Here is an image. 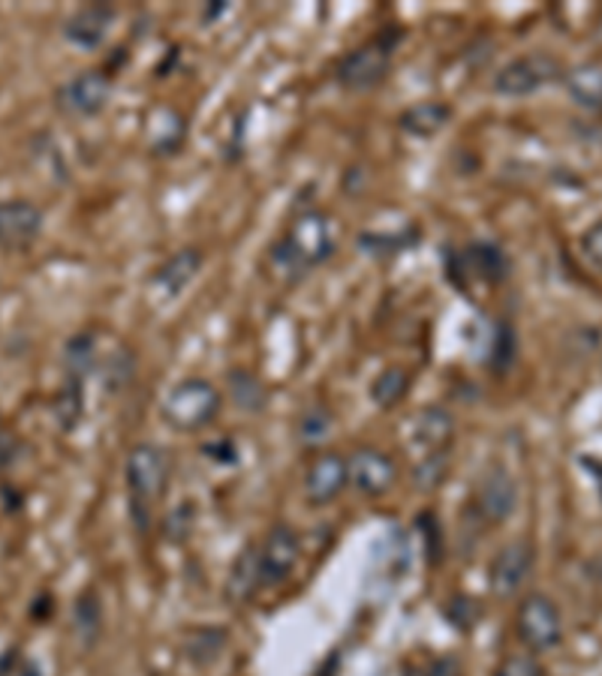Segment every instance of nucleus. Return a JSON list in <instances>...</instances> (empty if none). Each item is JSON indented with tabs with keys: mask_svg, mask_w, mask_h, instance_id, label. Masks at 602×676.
I'll return each instance as SVG.
<instances>
[{
	"mask_svg": "<svg viewBox=\"0 0 602 676\" xmlns=\"http://www.w3.org/2000/svg\"><path fill=\"white\" fill-rule=\"evenodd\" d=\"M169 455L160 445L139 443L130 448L124 464V481H127V503H130V520L139 533H148L157 517V505L164 503L169 487Z\"/></svg>",
	"mask_w": 602,
	"mask_h": 676,
	"instance_id": "f257e3e1",
	"label": "nucleus"
},
{
	"mask_svg": "<svg viewBox=\"0 0 602 676\" xmlns=\"http://www.w3.org/2000/svg\"><path fill=\"white\" fill-rule=\"evenodd\" d=\"M332 252H335V232L326 213L302 211L284 238L272 247V262L284 277L298 280L302 274L332 259Z\"/></svg>",
	"mask_w": 602,
	"mask_h": 676,
	"instance_id": "f03ea898",
	"label": "nucleus"
},
{
	"mask_svg": "<svg viewBox=\"0 0 602 676\" xmlns=\"http://www.w3.org/2000/svg\"><path fill=\"white\" fill-rule=\"evenodd\" d=\"M220 412V391L208 379L190 376L169 388L164 397L160 415L164 421L178 434H196L217 418Z\"/></svg>",
	"mask_w": 602,
	"mask_h": 676,
	"instance_id": "7ed1b4c3",
	"label": "nucleus"
},
{
	"mask_svg": "<svg viewBox=\"0 0 602 676\" xmlns=\"http://www.w3.org/2000/svg\"><path fill=\"white\" fill-rule=\"evenodd\" d=\"M515 632H519L521 644L527 646L531 653H549L563 640L561 610L549 596L533 593L519 605Z\"/></svg>",
	"mask_w": 602,
	"mask_h": 676,
	"instance_id": "20e7f679",
	"label": "nucleus"
},
{
	"mask_svg": "<svg viewBox=\"0 0 602 676\" xmlns=\"http://www.w3.org/2000/svg\"><path fill=\"white\" fill-rule=\"evenodd\" d=\"M563 76L561 61L549 51H533L524 58H515L494 76V91L503 97H527L545 84H552Z\"/></svg>",
	"mask_w": 602,
	"mask_h": 676,
	"instance_id": "39448f33",
	"label": "nucleus"
},
{
	"mask_svg": "<svg viewBox=\"0 0 602 676\" xmlns=\"http://www.w3.org/2000/svg\"><path fill=\"white\" fill-rule=\"evenodd\" d=\"M392 70V42L386 37L362 46V49L349 51L344 61L337 63L335 79L347 88V91H368L377 88Z\"/></svg>",
	"mask_w": 602,
	"mask_h": 676,
	"instance_id": "423d86ee",
	"label": "nucleus"
},
{
	"mask_svg": "<svg viewBox=\"0 0 602 676\" xmlns=\"http://www.w3.org/2000/svg\"><path fill=\"white\" fill-rule=\"evenodd\" d=\"M347 473H349V485L356 487L362 496H386L392 487H395V478H398V466L395 460L379 451V448H371V445H362L356 448L347 460Z\"/></svg>",
	"mask_w": 602,
	"mask_h": 676,
	"instance_id": "0eeeda50",
	"label": "nucleus"
},
{
	"mask_svg": "<svg viewBox=\"0 0 602 676\" xmlns=\"http://www.w3.org/2000/svg\"><path fill=\"white\" fill-rule=\"evenodd\" d=\"M533 545L527 538L510 541L501 554L494 556L488 568V586L497 598L519 596V589L531 580L533 571Z\"/></svg>",
	"mask_w": 602,
	"mask_h": 676,
	"instance_id": "6e6552de",
	"label": "nucleus"
},
{
	"mask_svg": "<svg viewBox=\"0 0 602 676\" xmlns=\"http://www.w3.org/2000/svg\"><path fill=\"white\" fill-rule=\"evenodd\" d=\"M112 97V81L106 79L100 70H88L72 76L61 91H58V106L72 118H93L109 106Z\"/></svg>",
	"mask_w": 602,
	"mask_h": 676,
	"instance_id": "1a4fd4ad",
	"label": "nucleus"
},
{
	"mask_svg": "<svg viewBox=\"0 0 602 676\" xmlns=\"http://www.w3.org/2000/svg\"><path fill=\"white\" fill-rule=\"evenodd\" d=\"M302 556V541L293 526L277 524L272 533L266 535V541L259 545V563H263V584L277 586L284 584L286 577L293 575V568L298 566Z\"/></svg>",
	"mask_w": 602,
	"mask_h": 676,
	"instance_id": "9d476101",
	"label": "nucleus"
},
{
	"mask_svg": "<svg viewBox=\"0 0 602 676\" xmlns=\"http://www.w3.org/2000/svg\"><path fill=\"white\" fill-rule=\"evenodd\" d=\"M349 485V473H347V460L337 455V451H323L310 460L305 473V496L307 503L317 505H332L337 496L344 494Z\"/></svg>",
	"mask_w": 602,
	"mask_h": 676,
	"instance_id": "9b49d317",
	"label": "nucleus"
},
{
	"mask_svg": "<svg viewBox=\"0 0 602 676\" xmlns=\"http://www.w3.org/2000/svg\"><path fill=\"white\" fill-rule=\"evenodd\" d=\"M519 505V487L506 469L494 466L482 475L480 490H476V511L485 517V524H506L515 515Z\"/></svg>",
	"mask_w": 602,
	"mask_h": 676,
	"instance_id": "f8f14e48",
	"label": "nucleus"
},
{
	"mask_svg": "<svg viewBox=\"0 0 602 676\" xmlns=\"http://www.w3.org/2000/svg\"><path fill=\"white\" fill-rule=\"evenodd\" d=\"M42 232V211L28 199L0 202V250H28Z\"/></svg>",
	"mask_w": 602,
	"mask_h": 676,
	"instance_id": "ddd939ff",
	"label": "nucleus"
},
{
	"mask_svg": "<svg viewBox=\"0 0 602 676\" xmlns=\"http://www.w3.org/2000/svg\"><path fill=\"white\" fill-rule=\"evenodd\" d=\"M115 10L109 3H91V7H82L76 10L70 19L63 21V40L72 42L76 49L91 51L97 46H102L106 33L112 28Z\"/></svg>",
	"mask_w": 602,
	"mask_h": 676,
	"instance_id": "4468645a",
	"label": "nucleus"
},
{
	"mask_svg": "<svg viewBox=\"0 0 602 676\" xmlns=\"http://www.w3.org/2000/svg\"><path fill=\"white\" fill-rule=\"evenodd\" d=\"M203 262L205 256L196 250V247H185V250L172 252V256L157 268V274H154V289L164 292V298H178L187 286L194 284L196 274L203 271Z\"/></svg>",
	"mask_w": 602,
	"mask_h": 676,
	"instance_id": "2eb2a0df",
	"label": "nucleus"
},
{
	"mask_svg": "<svg viewBox=\"0 0 602 676\" xmlns=\"http://www.w3.org/2000/svg\"><path fill=\"white\" fill-rule=\"evenodd\" d=\"M263 563H259V545H247L235 556L229 577H226V598L233 605H247L263 589Z\"/></svg>",
	"mask_w": 602,
	"mask_h": 676,
	"instance_id": "dca6fc26",
	"label": "nucleus"
},
{
	"mask_svg": "<svg viewBox=\"0 0 602 676\" xmlns=\"http://www.w3.org/2000/svg\"><path fill=\"white\" fill-rule=\"evenodd\" d=\"M452 436H455V418L440 406H431L418 415L416 421V445L422 455H434V451H450Z\"/></svg>",
	"mask_w": 602,
	"mask_h": 676,
	"instance_id": "f3484780",
	"label": "nucleus"
},
{
	"mask_svg": "<svg viewBox=\"0 0 602 676\" xmlns=\"http://www.w3.org/2000/svg\"><path fill=\"white\" fill-rule=\"evenodd\" d=\"M450 118H452V109L446 102L425 100V102H416V106H409V109L398 118V127L404 132H409V136L428 139V136L443 130Z\"/></svg>",
	"mask_w": 602,
	"mask_h": 676,
	"instance_id": "a211bd4d",
	"label": "nucleus"
},
{
	"mask_svg": "<svg viewBox=\"0 0 602 676\" xmlns=\"http://www.w3.org/2000/svg\"><path fill=\"white\" fill-rule=\"evenodd\" d=\"M566 91L572 102L584 111H602V67L600 63H582L566 72Z\"/></svg>",
	"mask_w": 602,
	"mask_h": 676,
	"instance_id": "6ab92c4d",
	"label": "nucleus"
},
{
	"mask_svg": "<svg viewBox=\"0 0 602 676\" xmlns=\"http://www.w3.org/2000/svg\"><path fill=\"white\" fill-rule=\"evenodd\" d=\"M464 259H467V271L476 274L485 284H501V280H506V274H510L506 252L491 241L470 243L467 250H464Z\"/></svg>",
	"mask_w": 602,
	"mask_h": 676,
	"instance_id": "aec40b11",
	"label": "nucleus"
},
{
	"mask_svg": "<svg viewBox=\"0 0 602 676\" xmlns=\"http://www.w3.org/2000/svg\"><path fill=\"white\" fill-rule=\"evenodd\" d=\"M72 628H76V635H79L82 646L97 644V637H100L102 632V605L91 589L76 598V607H72Z\"/></svg>",
	"mask_w": 602,
	"mask_h": 676,
	"instance_id": "412c9836",
	"label": "nucleus"
},
{
	"mask_svg": "<svg viewBox=\"0 0 602 676\" xmlns=\"http://www.w3.org/2000/svg\"><path fill=\"white\" fill-rule=\"evenodd\" d=\"M409 391V374L404 367H386L383 374L374 379L371 385V400L379 406V409H392L398 406Z\"/></svg>",
	"mask_w": 602,
	"mask_h": 676,
	"instance_id": "4be33fe9",
	"label": "nucleus"
},
{
	"mask_svg": "<svg viewBox=\"0 0 602 676\" xmlns=\"http://www.w3.org/2000/svg\"><path fill=\"white\" fill-rule=\"evenodd\" d=\"M226 649V635L220 628H194L185 637V656L194 665H211Z\"/></svg>",
	"mask_w": 602,
	"mask_h": 676,
	"instance_id": "5701e85b",
	"label": "nucleus"
},
{
	"mask_svg": "<svg viewBox=\"0 0 602 676\" xmlns=\"http://www.w3.org/2000/svg\"><path fill=\"white\" fill-rule=\"evenodd\" d=\"M93 364H97V349H93L91 334L72 337L67 349H63V374H67V379L85 382L93 370Z\"/></svg>",
	"mask_w": 602,
	"mask_h": 676,
	"instance_id": "b1692460",
	"label": "nucleus"
},
{
	"mask_svg": "<svg viewBox=\"0 0 602 676\" xmlns=\"http://www.w3.org/2000/svg\"><path fill=\"white\" fill-rule=\"evenodd\" d=\"M82 409H85L82 382H76V379H67L61 391H58V397H55V421H58V427H61V430H67V434H70L72 427L79 425V418H82Z\"/></svg>",
	"mask_w": 602,
	"mask_h": 676,
	"instance_id": "393cba45",
	"label": "nucleus"
},
{
	"mask_svg": "<svg viewBox=\"0 0 602 676\" xmlns=\"http://www.w3.org/2000/svg\"><path fill=\"white\" fill-rule=\"evenodd\" d=\"M450 451H434V455H422L418 457V464L413 466V485L418 487V490H437L443 481H446V475H450Z\"/></svg>",
	"mask_w": 602,
	"mask_h": 676,
	"instance_id": "a878e982",
	"label": "nucleus"
},
{
	"mask_svg": "<svg viewBox=\"0 0 602 676\" xmlns=\"http://www.w3.org/2000/svg\"><path fill=\"white\" fill-rule=\"evenodd\" d=\"M229 382H233L235 404L241 406V409H247V412L263 409V404H266V391H263V385L256 382L254 376L235 370V374L229 376Z\"/></svg>",
	"mask_w": 602,
	"mask_h": 676,
	"instance_id": "bb28decb",
	"label": "nucleus"
},
{
	"mask_svg": "<svg viewBox=\"0 0 602 676\" xmlns=\"http://www.w3.org/2000/svg\"><path fill=\"white\" fill-rule=\"evenodd\" d=\"M328 425H332L328 412L317 409V412H307L305 418H302V427H298V434H302V439H305V443H319V439L328 434Z\"/></svg>",
	"mask_w": 602,
	"mask_h": 676,
	"instance_id": "cd10ccee",
	"label": "nucleus"
},
{
	"mask_svg": "<svg viewBox=\"0 0 602 676\" xmlns=\"http://www.w3.org/2000/svg\"><path fill=\"white\" fill-rule=\"evenodd\" d=\"M582 256L602 274V220L593 222L591 229L582 235Z\"/></svg>",
	"mask_w": 602,
	"mask_h": 676,
	"instance_id": "c85d7f7f",
	"label": "nucleus"
},
{
	"mask_svg": "<svg viewBox=\"0 0 602 676\" xmlns=\"http://www.w3.org/2000/svg\"><path fill=\"white\" fill-rule=\"evenodd\" d=\"M494 676H542V667L533 656H510L503 658V665Z\"/></svg>",
	"mask_w": 602,
	"mask_h": 676,
	"instance_id": "c756f323",
	"label": "nucleus"
},
{
	"mask_svg": "<svg viewBox=\"0 0 602 676\" xmlns=\"http://www.w3.org/2000/svg\"><path fill=\"white\" fill-rule=\"evenodd\" d=\"M425 676H464L458 658H437L434 665L425 670Z\"/></svg>",
	"mask_w": 602,
	"mask_h": 676,
	"instance_id": "7c9ffc66",
	"label": "nucleus"
},
{
	"mask_svg": "<svg viewBox=\"0 0 602 676\" xmlns=\"http://www.w3.org/2000/svg\"><path fill=\"white\" fill-rule=\"evenodd\" d=\"M16 457V436H10L7 430L0 434V469H7Z\"/></svg>",
	"mask_w": 602,
	"mask_h": 676,
	"instance_id": "2f4dec72",
	"label": "nucleus"
},
{
	"mask_svg": "<svg viewBox=\"0 0 602 676\" xmlns=\"http://www.w3.org/2000/svg\"><path fill=\"white\" fill-rule=\"evenodd\" d=\"M16 649H7V653H3V658H0V676H10L12 670H16Z\"/></svg>",
	"mask_w": 602,
	"mask_h": 676,
	"instance_id": "473e14b6",
	"label": "nucleus"
},
{
	"mask_svg": "<svg viewBox=\"0 0 602 676\" xmlns=\"http://www.w3.org/2000/svg\"><path fill=\"white\" fill-rule=\"evenodd\" d=\"M10 676H42V670L40 665H33V662H19V667H16Z\"/></svg>",
	"mask_w": 602,
	"mask_h": 676,
	"instance_id": "72a5a7b5",
	"label": "nucleus"
},
{
	"mask_svg": "<svg viewBox=\"0 0 602 676\" xmlns=\"http://www.w3.org/2000/svg\"><path fill=\"white\" fill-rule=\"evenodd\" d=\"M0 434H3V421H0Z\"/></svg>",
	"mask_w": 602,
	"mask_h": 676,
	"instance_id": "f704fd0d",
	"label": "nucleus"
}]
</instances>
